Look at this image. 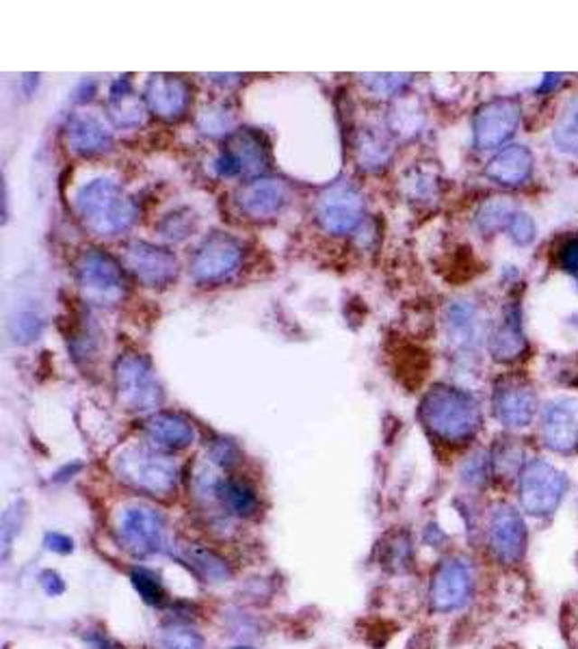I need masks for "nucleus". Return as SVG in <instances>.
<instances>
[{
	"label": "nucleus",
	"instance_id": "9",
	"mask_svg": "<svg viewBox=\"0 0 578 649\" xmlns=\"http://www.w3.org/2000/svg\"><path fill=\"white\" fill-rule=\"evenodd\" d=\"M531 172H533V154L525 145L507 147V150L500 152L488 167L489 176L499 180L500 184H509V187L527 182V180L531 178Z\"/></svg>",
	"mask_w": 578,
	"mask_h": 649
},
{
	"label": "nucleus",
	"instance_id": "7",
	"mask_svg": "<svg viewBox=\"0 0 578 649\" xmlns=\"http://www.w3.org/2000/svg\"><path fill=\"white\" fill-rule=\"evenodd\" d=\"M496 416L505 427H528L537 412V396L531 385L507 384L496 392Z\"/></svg>",
	"mask_w": 578,
	"mask_h": 649
},
{
	"label": "nucleus",
	"instance_id": "18",
	"mask_svg": "<svg viewBox=\"0 0 578 649\" xmlns=\"http://www.w3.org/2000/svg\"><path fill=\"white\" fill-rule=\"evenodd\" d=\"M241 649H243V647H241Z\"/></svg>",
	"mask_w": 578,
	"mask_h": 649
},
{
	"label": "nucleus",
	"instance_id": "4",
	"mask_svg": "<svg viewBox=\"0 0 578 649\" xmlns=\"http://www.w3.org/2000/svg\"><path fill=\"white\" fill-rule=\"evenodd\" d=\"M544 440L553 450L570 452L578 446V401L557 398L544 412Z\"/></svg>",
	"mask_w": 578,
	"mask_h": 649
},
{
	"label": "nucleus",
	"instance_id": "2",
	"mask_svg": "<svg viewBox=\"0 0 578 649\" xmlns=\"http://www.w3.org/2000/svg\"><path fill=\"white\" fill-rule=\"evenodd\" d=\"M427 422L435 433L446 440H466L479 427V409L466 394L455 390H440L429 396Z\"/></svg>",
	"mask_w": 578,
	"mask_h": 649
},
{
	"label": "nucleus",
	"instance_id": "12",
	"mask_svg": "<svg viewBox=\"0 0 578 649\" xmlns=\"http://www.w3.org/2000/svg\"><path fill=\"white\" fill-rule=\"evenodd\" d=\"M514 215H516V210L509 201H492V204L485 206L481 221L485 223V227L494 230V227L509 226V221L514 219Z\"/></svg>",
	"mask_w": 578,
	"mask_h": 649
},
{
	"label": "nucleus",
	"instance_id": "17",
	"mask_svg": "<svg viewBox=\"0 0 578 649\" xmlns=\"http://www.w3.org/2000/svg\"><path fill=\"white\" fill-rule=\"evenodd\" d=\"M561 79H564V76H559V74H546V76H544V83L542 85H539V94H548V91L550 89H555V87H557L559 83H561Z\"/></svg>",
	"mask_w": 578,
	"mask_h": 649
},
{
	"label": "nucleus",
	"instance_id": "6",
	"mask_svg": "<svg viewBox=\"0 0 578 649\" xmlns=\"http://www.w3.org/2000/svg\"><path fill=\"white\" fill-rule=\"evenodd\" d=\"M492 548L499 554L500 561L505 563H516L522 554H525L527 543V528L525 522L517 511L511 506H500L492 517Z\"/></svg>",
	"mask_w": 578,
	"mask_h": 649
},
{
	"label": "nucleus",
	"instance_id": "1",
	"mask_svg": "<svg viewBox=\"0 0 578 649\" xmlns=\"http://www.w3.org/2000/svg\"><path fill=\"white\" fill-rule=\"evenodd\" d=\"M565 492L568 477L546 461H528L520 474V500L527 514L537 517L555 514Z\"/></svg>",
	"mask_w": 578,
	"mask_h": 649
},
{
	"label": "nucleus",
	"instance_id": "14",
	"mask_svg": "<svg viewBox=\"0 0 578 649\" xmlns=\"http://www.w3.org/2000/svg\"><path fill=\"white\" fill-rule=\"evenodd\" d=\"M133 580H135V587L139 589V593L144 596L145 602H152V604L161 602V599H163V589L156 582L154 576H150L147 571H135Z\"/></svg>",
	"mask_w": 578,
	"mask_h": 649
},
{
	"label": "nucleus",
	"instance_id": "13",
	"mask_svg": "<svg viewBox=\"0 0 578 649\" xmlns=\"http://www.w3.org/2000/svg\"><path fill=\"white\" fill-rule=\"evenodd\" d=\"M509 232H511V238L517 245H528L533 243V238H536V221L531 219V217L525 215V212H516L514 219L509 221Z\"/></svg>",
	"mask_w": 578,
	"mask_h": 649
},
{
	"label": "nucleus",
	"instance_id": "8",
	"mask_svg": "<svg viewBox=\"0 0 578 649\" xmlns=\"http://www.w3.org/2000/svg\"><path fill=\"white\" fill-rule=\"evenodd\" d=\"M119 533H122L126 548L137 554H147L154 552V550H158V545H161L163 522L161 517L152 514V511L133 509L124 515Z\"/></svg>",
	"mask_w": 578,
	"mask_h": 649
},
{
	"label": "nucleus",
	"instance_id": "10",
	"mask_svg": "<svg viewBox=\"0 0 578 649\" xmlns=\"http://www.w3.org/2000/svg\"><path fill=\"white\" fill-rule=\"evenodd\" d=\"M525 348L527 340L520 327V314L516 312L505 320L503 327L499 329V334L494 336V356L507 362V359L520 357Z\"/></svg>",
	"mask_w": 578,
	"mask_h": 649
},
{
	"label": "nucleus",
	"instance_id": "11",
	"mask_svg": "<svg viewBox=\"0 0 578 649\" xmlns=\"http://www.w3.org/2000/svg\"><path fill=\"white\" fill-rule=\"evenodd\" d=\"M553 139L559 152L578 156V102L565 108V113L555 126Z\"/></svg>",
	"mask_w": 578,
	"mask_h": 649
},
{
	"label": "nucleus",
	"instance_id": "15",
	"mask_svg": "<svg viewBox=\"0 0 578 649\" xmlns=\"http://www.w3.org/2000/svg\"><path fill=\"white\" fill-rule=\"evenodd\" d=\"M163 649H201V639L189 630H172L163 641Z\"/></svg>",
	"mask_w": 578,
	"mask_h": 649
},
{
	"label": "nucleus",
	"instance_id": "5",
	"mask_svg": "<svg viewBox=\"0 0 578 649\" xmlns=\"http://www.w3.org/2000/svg\"><path fill=\"white\" fill-rule=\"evenodd\" d=\"M472 589L471 570L457 561H449L438 570L432 587V604L435 610H455L468 602Z\"/></svg>",
	"mask_w": 578,
	"mask_h": 649
},
{
	"label": "nucleus",
	"instance_id": "16",
	"mask_svg": "<svg viewBox=\"0 0 578 649\" xmlns=\"http://www.w3.org/2000/svg\"><path fill=\"white\" fill-rule=\"evenodd\" d=\"M561 264L565 266V271H578V238L564 245V249H561Z\"/></svg>",
	"mask_w": 578,
	"mask_h": 649
},
{
	"label": "nucleus",
	"instance_id": "3",
	"mask_svg": "<svg viewBox=\"0 0 578 649\" xmlns=\"http://www.w3.org/2000/svg\"><path fill=\"white\" fill-rule=\"evenodd\" d=\"M520 124V105L516 100H496L479 113L477 144L483 150L505 144Z\"/></svg>",
	"mask_w": 578,
	"mask_h": 649
}]
</instances>
